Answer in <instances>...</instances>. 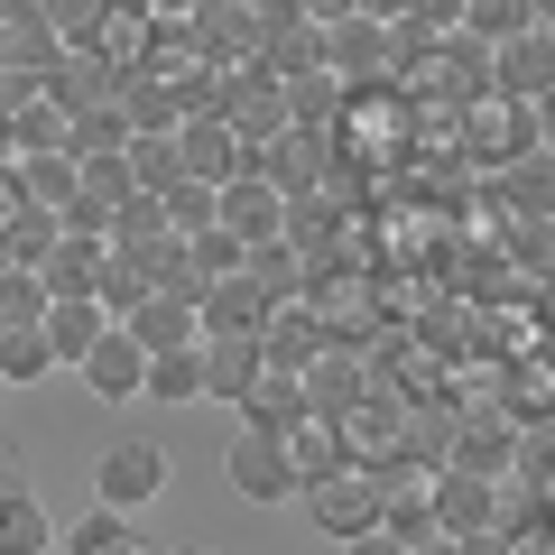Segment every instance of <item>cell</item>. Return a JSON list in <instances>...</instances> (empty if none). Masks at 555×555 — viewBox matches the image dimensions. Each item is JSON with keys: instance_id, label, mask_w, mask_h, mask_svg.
Returning <instances> with one entry per match:
<instances>
[{"instance_id": "83f0119b", "label": "cell", "mask_w": 555, "mask_h": 555, "mask_svg": "<svg viewBox=\"0 0 555 555\" xmlns=\"http://www.w3.org/2000/svg\"><path fill=\"white\" fill-rule=\"evenodd\" d=\"M408 20H426V28H454V20H463V0H408Z\"/></svg>"}, {"instance_id": "5b68a950", "label": "cell", "mask_w": 555, "mask_h": 555, "mask_svg": "<svg viewBox=\"0 0 555 555\" xmlns=\"http://www.w3.org/2000/svg\"><path fill=\"white\" fill-rule=\"evenodd\" d=\"M324 75H334L343 93H379V83H389V28L379 20H334L324 28Z\"/></svg>"}, {"instance_id": "7c38bea8", "label": "cell", "mask_w": 555, "mask_h": 555, "mask_svg": "<svg viewBox=\"0 0 555 555\" xmlns=\"http://www.w3.org/2000/svg\"><path fill=\"white\" fill-rule=\"evenodd\" d=\"M120 334H130L139 352H185V343H195L204 324H195V306H185V297H167V287H149V297H139L130 315H120Z\"/></svg>"}, {"instance_id": "4dcf8cb0", "label": "cell", "mask_w": 555, "mask_h": 555, "mask_svg": "<svg viewBox=\"0 0 555 555\" xmlns=\"http://www.w3.org/2000/svg\"><path fill=\"white\" fill-rule=\"evenodd\" d=\"M20 481H28L20 473V444H0V491H20Z\"/></svg>"}, {"instance_id": "f1b7e54d", "label": "cell", "mask_w": 555, "mask_h": 555, "mask_svg": "<svg viewBox=\"0 0 555 555\" xmlns=\"http://www.w3.org/2000/svg\"><path fill=\"white\" fill-rule=\"evenodd\" d=\"M352 20H379V28H389V20H408V0H352Z\"/></svg>"}, {"instance_id": "ac0fdd59", "label": "cell", "mask_w": 555, "mask_h": 555, "mask_svg": "<svg viewBox=\"0 0 555 555\" xmlns=\"http://www.w3.org/2000/svg\"><path fill=\"white\" fill-rule=\"evenodd\" d=\"M47 546H56L47 500L28 491V481H20V491H0V555H47Z\"/></svg>"}, {"instance_id": "7a4b0ae2", "label": "cell", "mask_w": 555, "mask_h": 555, "mask_svg": "<svg viewBox=\"0 0 555 555\" xmlns=\"http://www.w3.org/2000/svg\"><path fill=\"white\" fill-rule=\"evenodd\" d=\"M222 481H232V500H250V509L297 500V463H287V436H259V426H241L232 454H222Z\"/></svg>"}, {"instance_id": "4316f807", "label": "cell", "mask_w": 555, "mask_h": 555, "mask_svg": "<svg viewBox=\"0 0 555 555\" xmlns=\"http://www.w3.org/2000/svg\"><path fill=\"white\" fill-rule=\"evenodd\" d=\"M297 20L306 28H334V20H352V0H297Z\"/></svg>"}, {"instance_id": "1f68e13d", "label": "cell", "mask_w": 555, "mask_h": 555, "mask_svg": "<svg viewBox=\"0 0 555 555\" xmlns=\"http://www.w3.org/2000/svg\"><path fill=\"white\" fill-rule=\"evenodd\" d=\"M177 555H222V546H177Z\"/></svg>"}, {"instance_id": "7402d4cb", "label": "cell", "mask_w": 555, "mask_h": 555, "mask_svg": "<svg viewBox=\"0 0 555 555\" xmlns=\"http://www.w3.org/2000/svg\"><path fill=\"white\" fill-rule=\"evenodd\" d=\"M47 371H56L47 334L38 324H10V334H0V389H28V379H47Z\"/></svg>"}, {"instance_id": "cb8c5ba5", "label": "cell", "mask_w": 555, "mask_h": 555, "mask_svg": "<svg viewBox=\"0 0 555 555\" xmlns=\"http://www.w3.org/2000/svg\"><path fill=\"white\" fill-rule=\"evenodd\" d=\"M38 315H47L38 269H20V259H10V269H0V324H38Z\"/></svg>"}, {"instance_id": "52a82bcc", "label": "cell", "mask_w": 555, "mask_h": 555, "mask_svg": "<svg viewBox=\"0 0 555 555\" xmlns=\"http://www.w3.org/2000/svg\"><path fill=\"white\" fill-rule=\"evenodd\" d=\"M500 481H473V473H436L426 481V509H436V537H491L500 528Z\"/></svg>"}, {"instance_id": "5bb4252c", "label": "cell", "mask_w": 555, "mask_h": 555, "mask_svg": "<svg viewBox=\"0 0 555 555\" xmlns=\"http://www.w3.org/2000/svg\"><path fill=\"white\" fill-rule=\"evenodd\" d=\"M204 398H241L259 371H269V352H259V334H204Z\"/></svg>"}, {"instance_id": "30bf717a", "label": "cell", "mask_w": 555, "mask_h": 555, "mask_svg": "<svg viewBox=\"0 0 555 555\" xmlns=\"http://www.w3.org/2000/svg\"><path fill=\"white\" fill-rule=\"evenodd\" d=\"M75 371H83V389H93L102 408H130V398H139V371H149V352H139L120 324H102V343L75 361Z\"/></svg>"}, {"instance_id": "603a6c76", "label": "cell", "mask_w": 555, "mask_h": 555, "mask_svg": "<svg viewBox=\"0 0 555 555\" xmlns=\"http://www.w3.org/2000/svg\"><path fill=\"white\" fill-rule=\"evenodd\" d=\"M158 214H167V232H204V222H214V185H195V177H177V185H167V195H158Z\"/></svg>"}, {"instance_id": "2e32d148", "label": "cell", "mask_w": 555, "mask_h": 555, "mask_svg": "<svg viewBox=\"0 0 555 555\" xmlns=\"http://www.w3.org/2000/svg\"><path fill=\"white\" fill-rule=\"evenodd\" d=\"M102 324H112V315H102L93 297H47L38 334H47V352H56V361H83V352L102 343Z\"/></svg>"}, {"instance_id": "9c48e42d", "label": "cell", "mask_w": 555, "mask_h": 555, "mask_svg": "<svg viewBox=\"0 0 555 555\" xmlns=\"http://www.w3.org/2000/svg\"><path fill=\"white\" fill-rule=\"evenodd\" d=\"M546 83H555V38H546V28L491 47V93L500 102H546Z\"/></svg>"}, {"instance_id": "e0dca14e", "label": "cell", "mask_w": 555, "mask_h": 555, "mask_svg": "<svg viewBox=\"0 0 555 555\" xmlns=\"http://www.w3.org/2000/svg\"><path fill=\"white\" fill-rule=\"evenodd\" d=\"M204 343V334H195ZM185 343V352H149V371H139V398H158V408H195L204 398V352Z\"/></svg>"}, {"instance_id": "9a60e30c", "label": "cell", "mask_w": 555, "mask_h": 555, "mask_svg": "<svg viewBox=\"0 0 555 555\" xmlns=\"http://www.w3.org/2000/svg\"><path fill=\"white\" fill-rule=\"evenodd\" d=\"M454 28L473 47H509V38H528V28H546V0H463Z\"/></svg>"}, {"instance_id": "484cf974", "label": "cell", "mask_w": 555, "mask_h": 555, "mask_svg": "<svg viewBox=\"0 0 555 555\" xmlns=\"http://www.w3.org/2000/svg\"><path fill=\"white\" fill-rule=\"evenodd\" d=\"M343 555H408V546H398L389 528H361V537H343Z\"/></svg>"}, {"instance_id": "277c9868", "label": "cell", "mask_w": 555, "mask_h": 555, "mask_svg": "<svg viewBox=\"0 0 555 555\" xmlns=\"http://www.w3.org/2000/svg\"><path fill=\"white\" fill-rule=\"evenodd\" d=\"M518 436H528V426H518L509 408H473V416L454 426V436H444V463H436V473H473V481H500V473L518 463Z\"/></svg>"}, {"instance_id": "8fae6325", "label": "cell", "mask_w": 555, "mask_h": 555, "mask_svg": "<svg viewBox=\"0 0 555 555\" xmlns=\"http://www.w3.org/2000/svg\"><path fill=\"white\" fill-rule=\"evenodd\" d=\"M38 287L47 297H93L102 287V232H56L38 250Z\"/></svg>"}, {"instance_id": "44dd1931", "label": "cell", "mask_w": 555, "mask_h": 555, "mask_svg": "<svg viewBox=\"0 0 555 555\" xmlns=\"http://www.w3.org/2000/svg\"><path fill=\"white\" fill-rule=\"evenodd\" d=\"M56 546H65V555H130L139 537H130V509H102V500H93V518H75Z\"/></svg>"}, {"instance_id": "f546056e", "label": "cell", "mask_w": 555, "mask_h": 555, "mask_svg": "<svg viewBox=\"0 0 555 555\" xmlns=\"http://www.w3.org/2000/svg\"><path fill=\"white\" fill-rule=\"evenodd\" d=\"M204 0H149V20H195Z\"/></svg>"}, {"instance_id": "d6986e66", "label": "cell", "mask_w": 555, "mask_h": 555, "mask_svg": "<svg viewBox=\"0 0 555 555\" xmlns=\"http://www.w3.org/2000/svg\"><path fill=\"white\" fill-rule=\"evenodd\" d=\"M343 102H352V93H343L324 65L297 75V83H278V120H287V130H324V120H343Z\"/></svg>"}, {"instance_id": "ba28073f", "label": "cell", "mask_w": 555, "mask_h": 555, "mask_svg": "<svg viewBox=\"0 0 555 555\" xmlns=\"http://www.w3.org/2000/svg\"><path fill=\"white\" fill-rule=\"evenodd\" d=\"M214 222L241 241V250H250V241H269L278 222H287V195H278L259 167H250V177H222V185H214Z\"/></svg>"}, {"instance_id": "6da1fadb", "label": "cell", "mask_w": 555, "mask_h": 555, "mask_svg": "<svg viewBox=\"0 0 555 555\" xmlns=\"http://www.w3.org/2000/svg\"><path fill=\"white\" fill-rule=\"evenodd\" d=\"M297 509L343 546V537L379 528V473H371V463H334V473H315V481L297 491Z\"/></svg>"}, {"instance_id": "ffe728a7", "label": "cell", "mask_w": 555, "mask_h": 555, "mask_svg": "<svg viewBox=\"0 0 555 555\" xmlns=\"http://www.w3.org/2000/svg\"><path fill=\"white\" fill-rule=\"evenodd\" d=\"M120 158H130V185H139V195H167V185L185 177V167H177V130H139V139H120Z\"/></svg>"}, {"instance_id": "3957f363", "label": "cell", "mask_w": 555, "mask_h": 555, "mask_svg": "<svg viewBox=\"0 0 555 555\" xmlns=\"http://www.w3.org/2000/svg\"><path fill=\"white\" fill-rule=\"evenodd\" d=\"M158 491H167V444H149V436L102 444V463H93V500L102 509H149Z\"/></svg>"}, {"instance_id": "d4e9b609", "label": "cell", "mask_w": 555, "mask_h": 555, "mask_svg": "<svg viewBox=\"0 0 555 555\" xmlns=\"http://www.w3.org/2000/svg\"><path fill=\"white\" fill-rule=\"evenodd\" d=\"M518 204H528V214H546V149H528V167H518Z\"/></svg>"}, {"instance_id": "8992f818", "label": "cell", "mask_w": 555, "mask_h": 555, "mask_svg": "<svg viewBox=\"0 0 555 555\" xmlns=\"http://www.w3.org/2000/svg\"><path fill=\"white\" fill-rule=\"evenodd\" d=\"M177 167H185L195 185L250 177V139H241V130H222V112H195V120H177Z\"/></svg>"}, {"instance_id": "d6a6232c", "label": "cell", "mask_w": 555, "mask_h": 555, "mask_svg": "<svg viewBox=\"0 0 555 555\" xmlns=\"http://www.w3.org/2000/svg\"><path fill=\"white\" fill-rule=\"evenodd\" d=\"M0 334H10V324H0Z\"/></svg>"}, {"instance_id": "4fadbf2b", "label": "cell", "mask_w": 555, "mask_h": 555, "mask_svg": "<svg viewBox=\"0 0 555 555\" xmlns=\"http://www.w3.org/2000/svg\"><path fill=\"white\" fill-rule=\"evenodd\" d=\"M232 408H241V426H259V436H287V426H306V389H297V371H278V361L232 398Z\"/></svg>"}]
</instances>
